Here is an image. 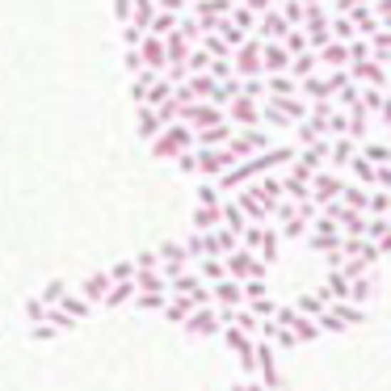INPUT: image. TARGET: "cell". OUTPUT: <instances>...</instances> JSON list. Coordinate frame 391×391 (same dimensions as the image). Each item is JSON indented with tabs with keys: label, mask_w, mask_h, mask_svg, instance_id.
Here are the masks:
<instances>
[{
	"label": "cell",
	"mask_w": 391,
	"mask_h": 391,
	"mask_svg": "<svg viewBox=\"0 0 391 391\" xmlns=\"http://www.w3.org/2000/svg\"><path fill=\"white\" fill-rule=\"evenodd\" d=\"M223 273H227L231 282H265L269 265H261V261L253 257V253L236 249V253H227V257H223Z\"/></svg>",
	"instance_id": "6da1fadb"
},
{
	"label": "cell",
	"mask_w": 391,
	"mask_h": 391,
	"mask_svg": "<svg viewBox=\"0 0 391 391\" xmlns=\"http://www.w3.org/2000/svg\"><path fill=\"white\" fill-rule=\"evenodd\" d=\"M147 147H152L156 160H173V156H181V152H189V127H185V122H169Z\"/></svg>",
	"instance_id": "7a4b0ae2"
},
{
	"label": "cell",
	"mask_w": 391,
	"mask_h": 391,
	"mask_svg": "<svg viewBox=\"0 0 391 391\" xmlns=\"http://www.w3.org/2000/svg\"><path fill=\"white\" fill-rule=\"evenodd\" d=\"M231 72H236V80H261V43L253 34L231 51Z\"/></svg>",
	"instance_id": "3957f363"
},
{
	"label": "cell",
	"mask_w": 391,
	"mask_h": 391,
	"mask_svg": "<svg viewBox=\"0 0 391 391\" xmlns=\"http://www.w3.org/2000/svg\"><path fill=\"white\" fill-rule=\"evenodd\" d=\"M341 185H345V177H341V173H328V169H320V173H311V181H307V198H311V207L320 211L324 202H337V194H341Z\"/></svg>",
	"instance_id": "277c9868"
},
{
	"label": "cell",
	"mask_w": 391,
	"mask_h": 391,
	"mask_svg": "<svg viewBox=\"0 0 391 391\" xmlns=\"http://www.w3.org/2000/svg\"><path fill=\"white\" fill-rule=\"evenodd\" d=\"M177 122H185L189 130H207V127H219L223 122V110L211 105V101H189V105H181Z\"/></svg>",
	"instance_id": "5b68a950"
},
{
	"label": "cell",
	"mask_w": 391,
	"mask_h": 391,
	"mask_svg": "<svg viewBox=\"0 0 391 391\" xmlns=\"http://www.w3.org/2000/svg\"><path fill=\"white\" fill-rule=\"evenodd\" d=\"M223 122L236 130H249V127H261V105L257 101H249V97H236V101H227L223 105Z\"/></svg>",
	"instance_id": "8992f818"
},
{
	"label": "cell",
	"mask_w": 391,
	"mask_h": 391,
	"mask_svg": "<svg viewBox=\"0 0 391 391\" xmlns=\"http://www.w3.org/2000/svg\"><path fill=\"white\" fill-rule=\"evenodd\" d=\"M135 55H139L143 72H156V76H165L169 59H165V43H160L156 34H143V38H139V46H135Z\"/></svg>",
	"instance_id": "52a82bcc"
},
{
	"label": "cell",
	"mask_w": 391,
	"mask_h": 391,
	"mask_svg": "<svg viewBox=\"0 0 391 391\" xmlns=\"http://www.w3.org/2000/svg\"><path fill=\"white\" fill-rule=\"evenodd\" d=\"M181 328H185L189 337H219V328H223V324H219L215 307H194V311L185 316V324H181Z\"/></svg>",
	"instance_id": "ba28073f"
},
{
	"label": "cell",
	"mask_w": 391,
	"mask_h": 391,
	"mask_svg": "<svg viewBox=\"0 0 391 391\" xmlns=\"http://www.w3.org/2000/svg\"><path fill=\"white\" fill-rule=\"evenodd\" d=\"M236 135V127L219 122V127H207V130H189V147L194 152H211V147H227V139Z\"/></svg>",
	"instance_id": "9c48e42d"
},
{
	"label": "cell",
	"mask_w": 391,
	"mask_h": 391,
	"mask_svg": "<svg viewBox=\"0 0 391 391\" xmlns=\"http://www.w3.org/2000/svg\"><path fill=\"white\" fill-rule=\"evenodd\" d=\"M231 202H236V211L249 219V223H257V227H265V223H269V207L261 202L249 185H244V189H236V198H231Z\"/></svg>",
	"instance_id": "30bf717a"
},
{
	"label": "cell",
	"mask_w": 391,
	"mask_h": 391,
	"mask_svg": "<svg viewBox=\"0 0 391 391\" xmlns=\"http://www.w3.org/2000/svg\"><path fill=\"white\" fill-rule=\"evenodd\" d=\"M345 72H349V80L362 85V88H387V68H379V63H370V59L349 63Z\"/></svg>",
	"instance_id": "8fae6325"
},
{
	"label": "cell",
	"mask_w": 391,
	"mask_h": 391,
	"mask_svg": "<svg viewBox=\"0 0 391 391\" xmlns=\"http://www.w3.org/2000/svg\"><path fill=\"white\" fill-rule=\"evenodd\" d=\"M105 291H110V273H105V269L88 273V278H80V282L72 286V295H76V299H85L88 307H97V303H101V295H105Z\"/></svg>",
	"instance_id": "7c38bea8"
},
{
	"label": "cell",
	"mask_w": 391,
	"mask_h": 391,
	"mask_svg": "<svg viewBox=\"0 0 391 391\" xmlns=\"http://www.w3.org/2000/svg\"><path fill=\"white\" fill-rule=\"evenodd\" d=\"M194 160H198V177H207V181H215L219 173H227L236 160L223 152V147H211V152H194Z\"/></svg>",
	"instance_id": "4fadbf2b"
},
{
	"label": "cell",
	"mask_w": 391,
	"mask_h": 391,
	"mask_svg": "<svg viewBox=\"0 0 391 391\" xmlns=\"http://www.w3.org/2000/svg\"><path fill=\"white\" fill-rule=\"evenodd\" d=\"M286 30H291V26L278 17V9H265L257 17V26H253V38H257V43H282Z\"/></svg>",
	"instance_id": "5bb4252c"
},
{
	"label": "cell",
	"mask_w": 391,
	"mask_h": 391,
	"mask_svg": "<svg viewBox=\"0 0 391 391\" xmlns=\"http://www.w3.org/2000/svg\"><path fill=\"white\" fill-rule=\"evenodd\" d=\"M353 152H358V143H353V139H345V135H341V139H328V160H324V169L345 177V165L353 160Z\"/></svg>",
	"instance_id": "9a60e30c"
},
{
	"label": "cell",
	"mask_w": 391,
	"mask_h": 391,
	"mask_svg": "<svg viewBox=\"0 0 391 391\" xmlns=\"http://www.w3.org/2000/svg\"><path fill=\"white\" fill-rule=\"evenodd\" d=\"M286 63H291V55L282 51V43H261V76H278V72H286Z\"/></svg>",
	"instance_id": "2e32d148"
},
{
	"label": "cell",
	"mask_w": 391,
	"mask_h": 391,
	"mask_svg": "<svg viewBox=\"0 0 391 391\" xmlns=\"http://www.w3.org/2000/svg\"><path fill=\"white\" fill-rule=\"evenodd\" d=\"M316 63H320V72H341V68H349V51L345 43H328L316 51Z\"/></svg>",
	"instance_id": "e0dca14e"
},
{
	"label": "cell",
	"mask_w": 391,
	"mask_h": 391,
	"mask_svg": "<svg viewBox=\"0 0 391 391\" xmlns=\"http://www.w3.org/2000/svg\"><path fill=\"white\" fill-rule=\"evenodd\" d=\"M152 253H156V265H173V269H189V253H185V244H181V240H165V244H156Z\"/></svg>",
	"instance_id": "ac0fdd59"
},
{
	"label": "cell",
	"mask_w": 391,
	"mask_h": 391,
	"mask_svg": "<svg viewBox=\"0 0 391 391\" xmlns=\"http://www.w3.org/2000/svg\"><path fill=\"white\" fill-rule=\"evenodd\" d=\"M207 291H211V303L215 307H244V299H240V282H231V278L211 282Z\"/></svg>",
	"instance_id": "d6986e66"
},
{
	"label": "cell",
	"mask_w": 391,
	"mask_h": 391,
	"mask_svg": "<svg viewBox=\"0 0 391 391\" xmlns=\"http://www.w3.org/2000/svg\"><path fill=\"white\" fill-rule=\"evenodd\" d=\"M328 316H333V324L345 333V328H353V324H362L366 320V307H358V303H328L324 307Z\"/></svg>",
	"instance_id": "ffe728a7"
},
{
	"label": "cell",
	"mask_w": 391,
	"mask_h": 391,
	"mask_svg": "<svg viewBox=\"0 0 391 391\" xmlns=\"http://www.w3.org/2000/svg\"><path fill=\"white\" fill-rule=\"evenodd\" d=\"M345 17L353 21V34H358V38H370V34H379V17L370 13V4H353Z\"/></svg>",
	"instance_id": "44dd1931"
},
{
	"label": "cell",
	"mask_w": 391,
	"mask_h": 391,
	"mask_svg": "<svg viewBox=\"0 0 391 391\" xmlns=\"http://www.w3.org/2000/svg\"><path fill=\"white\" fill-rule=\"evenodd\" d=\"M278 253H282L278 227H273V223H265V227H261V244H257V253H253V257H257L261 265H273V261H278Z\"/></svg>",
	"instance_id": "7402d4cb"
},
{
	"label": "cell",
	"mask_w": 391,
	"mask_h": 391,
	"mask_svg": "<svg viewBox=\"0 0 391 391\" xmlns=\"http://www.w3.org/2000/svg\"><path fill=\"white\" fill-rule=\"evenodd\" d=\"M358 156H362L366 165H375V169H387V160H391V143H387V139H366V143L358 147Z\"/></svg>",
	"instance_id": "603a6c76"
},
{
	"label": "cell",
	"mask_w": 391,
	"mask_h": 391,
	"mask_svg": "<svg viewBox=\"0 0 391 391\" xmlns=\"http://www.w3.org/2000/svg\"><path fill=\"white\" fill-rule=\"evenodd\" d=\"M337 202L349 207V211H362V215H366V207H370V189H362V185L345 181V185H341V194H337Z\"/></svg>",
	"instance_id": "cb8c5ba5"
},
{
	"label": "cell",
	"mask_w": 391,
	"mask_h": 391,
	"mask_svg": "<svg viewBox=\"0 0 391 391\" xmlns=\"http://www.w3.org/2000/svg\"><path fill=\"white\" fill-rule=\"evenodd\" d=\"M130 299H135V282H110V291L101 295V303L97 307H110V311H114V307L130 303Z\"/></svg>",
	"instance_id": "d4e9b609"
},
{
	"label": "cell",
	"mask_w": 391,
	"mask_h": 391,
	"mask_svg": "<svg viewBox=\"0 0 391 391\" xmlns=\"http://www.w3.org/2000/svg\"><path fill=\"white\" fill-rule=\"evenodd\" d=\"M311 72H320V63H316V51H303V55H291V63H286V76L291 80H303Z\"/></svg>",
	"instance_id": "484cf974"
},
{
	"label": "cell",
	"mask_w": 391,
	"mask_h": 391,
	"mask_svg": "<svg viewBox=\"0 0 391 391\" xmlns=\"http://www.w3.org/2000/svg\"><path fill=\"white\" fill-rule=\"evenodd\" d=\"M366 43H370V63L387 68V63H391V30H379V34H370Z\"/></svg>",
	"instance_id": "4316f807"
},
{
	"label": "cell",
	"mask_w": 391,
	"mask_h": 391,
	"mask_svg": "<svg viewBox=\"0 0 391 391\" xmlns=\"http://www.w3.org/2000/svg\"><path fill=\"white\" fill-rule=\"evenodd\" d=\"M261 85H265L269 97H295V93H299V80H291L286 72H278V76H261Z\"/></svg>",
	"instance_id": "83f0119b"
},
{
	"label": "cell",
	"mask_w": 391,
	"mask_h": 391,
	"mask_svg": "<svg viewBox=\"0 0 391 391\" xmlns=\"http://www.w3.org/2000/svg\"><path fill=\"white\" fill-rule=\"evenodd\" d=\"M223 202V198H219ZM219 202L215 207H198L194 215H189V231H211V227H219Z\"/></svg>",
	"instance_id": "f1b7e54d"
},
{
	"label": "cell",
	"mask_w": 391,
	"mask_h": 391,
	"mask_svg": "<svg viewBox=\"0 0 391 391\" xmlns=\"http://www.w3.org/2000/svg\"><path fill=\"white\" fill-rule=\"evenodd\" d=\"M130 303L139 307V311H165V307H169V295H165V291H135Z\"/></svg>",
	"instance_id": "f546056e"
},
{
	"label": "cell",
	"mask_w": 391,
	"mask_h": 391,
	"mask_svg": "<svg viewBox=\"0 0 391 391\" xmlns=\"http://www.w3.org/2000/svg\"><path fill=\"white\" fill-rule=\"evenodd\" d=\"M160 130H165V122L156 118V110H147V105H139V139H147V143H152V139H156Z\"/></svg>",
	"instance_id": "4dcf8cb0"
},
{
	"label": "cell",
	"mask_w": 391,
	"mask_h": 391,
	"mask_svg": "<svg viewBox=\"0 0 391 391\" xmlns=\"http://www.w3.org/2000/svg\"><path fill=\"white\" fill-rule=\"evenodd\" d=\"M370 295H375V278H370V273H362V278H353V282H349V303L366 307Z\"/></svg>",
	"instance_id": "1f68e13d"
},
{
	"label": "cell",
	"mask_w": 391,
	"mask_h": 391,
	"mask_svg": "<svg viewBox=\"0 0 391 391\" xmlns=\"http://www.w3.org/2000/svg\"><path fill=\"white\" fill-rule=\"evenodd\" d=\"M68 291H72V286H68V282H59V278H55V282H46L43 291H38V295H34V303H38V307H55V303H59V299H63V295H68Z\"/></svg>",
	"instance_id": "d6a6232c"
},
{
	"label": "cell",
	"mask_w": 391,
	"mask_h": 391,
	"mask_svg": "<svg viewBox=\"0 0 391 391\" xmlns=\"http://www.w3.org/2000/svg\"><path fill=\"white\" fill-rule=\"evenodd\" d=\"M59 311H63V316H72V320H76V324H80V320H85V316H93V307L85 303V299H76V295H72V291H68V295H63V299H59Z\"/></svg>",
	"instance_id": "836d02e7"
},
{
	"label": "cell",
	"mask_w": 391,
	"mask_h": 391,
	"mask_svg": "<svg viewBox=\"0 0 391 391\" xmlns=\"http://www.w3.org/2000/svg\"><path fill=\"white\" fill-rule=\"evenodd\" d=\"M328 38H333V43H353V38H358V34H353V21L328 13Z\"/></svg>",
	"instance_id": "e575fe53"
},
{
	"label": "cell",
	"mask_w": 391,
	"mask_h": 391,
	"mask_svg": "<svg viewBox=\"0 0 391 391\" xmlns=\"http://www.w3.org/2000/svg\"><path fill=\"white\" fill-rule=\"evenodd\" d=\"M135 291H165V278H160V269H135Z\"/></svg>",
	"instance_id": "d590c367"
},
{
	"label": "cell",
	"mask_w": 391,
	"mask_h": 391,
	"mask_svg": "<svg viewBox=\"0 0 391 391\" xmlns=\"http://www.w3.org/2000/svg\"><path fill=\"white\" fill-rule=\"evenodd\" d=\"M291 337H295L299 345H307V341H316V337H324V333L316 328V320H307V316H299V320L291 324Z\"/></svg>",
	"instance_id": "8d00e7d4"
},
{
	"label": "cell",
	"mask_w": 391,
	"mask_h": 391,
	"mask_svg": "<svg viewBox=\"0 0 391 391\" xmlns=\"http://www.w3.org/2000/svg\"><path fill=\"white\" fill-rule=\"evenodd\" d=\"M207 76H211L215 85H223V80H236V72H231V55H219V59H211Z\"/></svg>",
	"instance_id": "74e56055"
},
{
	"label": "cell",
	"mask_w": 391,
	"mask_h": 391,
	"mask_svg": "<svg viewBox=\"0 0 391 391\" xmlns=\"http://www.w3.org/2000/svg\"><path fill=\"white\" fill-rule=\"evenodd\" d=\"M366 215H370V219H387L391 215L387 189H370V207H366Z\"/></svg>",
	"instance_id": "f35d334b"
},
{
	"label": "cell",
	"mask_w": 391,
	"mask_h": 391,
	"mask_svg": "<svg viewBox=\"0 0 391 391\" xmlns=\"http://www.w3.org/2000/svg\"><path fill=\"white\" fill-rule=\"evenodd\" d=\"M307 236V223L299 215L295 219H282V223H278V240H303Z\"/></svg>",
	"instance_id": "ab89813d"
},
{
	"label": "cell",
	"mask_w": 391,
	"mask_h": 391,
	"mask_svg": "<svg viewBox=\"0 0 391 391\" xmlns=\"http://www.w3.org/2000/svg\"><path fill=\"white\" fill-rule=\"evenodd\" d=\"M291 307H295L299 316H307V320H316V316L324 311V303H320V295H316V291H311V295H299V299H295Z\"/></svg>",
	"instance_id": "60d3db41"
},
{
	"label": "cell",
	"mask_w": 391,
	"mask_h": 391,
	"mask_svg": "<svg viewBox=\"0 0 391 391\" xmlns=\"http://www.w3.org/2000/svg\"><path fill=\"white\" fill-rule=\"evenodd\" d=\"M227 21H231L236 30H244V34H253V26H257V17H253V13H249L244 4H236V9L227 13Z\"/></svg>",
	"instance_id": "b9f144b4"
},
{
	"label": "cell",
	"mask_w": 391,
	"mask_h": 391,
	"mask_svg": "<svg viewBox=\"0 0 391 391\" xmlns=\"http://www.w3.org/2000/svg\"><path fill=\"white\" fill-rule=\"evenodd\" d=\"M173 30H177L173 13H156V17H152V26H147V34H156V38H165V34H173Z\"/></svg>",
	"instance_id": "7bdbcfd3"
},
{
	"label": "cell",
	"mask_w": 391,
	"mask_h": 391,
	"mask_svg": "<svg viewBox=\"0 0 391 391\" xmlns=\"http://www.w3.org/2000/svg\"><path fill=\"white\" fill-rule=\"evenodd\" d=\"M219 38H223V46H227V51H236V46L249 38V34H244V30H236L231 21H223V26H219Z\"/></svg>",
	"instance_id": "ee69618b"
},
{
	"label": "cell",
	"mask_w": 391,
	"mask_h": 391,
	"mask_svg": "<svg viewBox=\"0 0 391 391\" xmlns=\"http://www.w3.org/2000/svg\"><path fill=\"white\" fill-rule=\"evenodd\" d=\"M198 51H207L211 59H219V55H231V51L223 46V38H219V34H202V38H198Z\"/></svg>",
	"instance_id": "f6af8a7d"
},
{
	"label": "cell",
	"mask_w": 391,
	"mask_h": 391,
	"mask_svg": "<svg viewBox=\"0 0 391 391\" xmlns=\"http://www.w3.org/2000/svg\"><path fill=\"white\" fill-rule=\"evenodd\" d=\"M278 17H282L286 26H299V21H303V4H295V0H282V4H278Z\"/></svg>",
	"instance_id": "bcb514c9"
},
{
	"label": "cell",
	"mask_w": 391,
	"mask_h": 391,
	"mask_svg": "<svg viewBox=\"0 0 391 391\" xmlns=\"http://www.w3.org/2000/svg\"><path fill=\"white\" fill-rule=\"evenodd\" d=\"M249 307V311H253V316H257V320H269V316H273V311H278V303H273V299H269V295H261V299H253V303H244Z\"/></svg>",
	"instance_id": "7dc6e473"
},
{
	"label": "cell",
	"mask_w": 391,
	"mask_h": 391,
	"mask_svg": "<svg viewBox=\"0 0 391 391\" xmlns=\"http://www.w3.org/2000/svg\"><path fill=\"white\" fill-rule=\"evenodd\" d=\"M105 273H110V282H130V278H135V265H130V261H114Z\"/></svg>",
	"instance_id": "c3c4849f"
},
{
	"label": "cell",
	"mask_w": 391,
	"mask_h": 391,
	"mask_svg": "<svg viewBox=\"0 0 391 391\" xmlns=\"http://www.w3.org/2000/svg\"><path fill=\"white\" fill-rule=\"evenodd\" d=\"M370 13L379 17V30H391V0H370Z\"/></svg>",
	"instance_id": "681fc988"
},
{
	"label": "cell",
	"mask_w": 391,
	"mask_h": 391,
	"mask_svg": "<svg viewBox=\"0 0 391 391\" xmlns=\"http://www.w3.org/2000/svg\"><path fill=\"white\" fill-rule=\"evenodd\" d=\"M345 51H349V63L370 59V43H366V38H353V43H345Z\"/></svg>",
	"instance_id": "f907efd6"
},
{
	"label": "cell",
	"mask_w": 391,
	"mask_h": 391,
	"mask_svg": "<svg viewBox=\"0 0 391 391\" xmlns=\"http://www.w3.org/2000/svg\"><path fill=\"white\" fill-rule=\"evenodd\" d=\"M219 198H223V194L215 189V181H202V185H198V207H215Z\"/></svg>",
	"instance_id": "816d5d0a"
},
{
	"label": "cell",
	"mask_w": 391,
	"mask_h": 391,
	"mask_svg": "<svg viewBox=\"0 0 391 391\" xmlns=\"http://www.w3.org/2000/svg\"><path fill=\"white\" fill-rule=\"evenodd\" d=\"M177 114H181V105H177L173 97H169V101H160V105H156V118H160V122H165V127H169V122H177Z\"/></svg>",
	"instance_id": "f5cc1de1"
},
{
	"label": "cell",
	"mask_w": 391,
	"mask_h": 391,
	"mask_svg": "<svg viewBox=\"0 0 391 391\" xmlns=\"http://www.w3.org/2000/svg\"><path fill=\"white\" fill-rule=\"evenodd\" d=\"M173 165L181 169V173L198 177V160H194V147H189V152H181V156H173Z\"/></svg>",
	"instance_id": "db71d44e"
},
{
	"label": "cell",
	"mask_w": 391,
	"mask_h": 391,
	"mask_svg": "<svg viewBox=\"0 0 391 391\" xmlns=\"http://www.w3.org/2000/svg\"><path fill=\"white\" fill-rule=\"evenodd\" d=\"M156 13H173V17H185V0H152Z\"/></svg>",
	"instance_id": "11a10c76"
},
{
	"label": "cell",
	"mask_w": 391,
	"mask_h": 391,
	"mask_svg": "<svg viewBox=\"0 0 391 391\" xmlns=\"http://www.w3.org/2000/svg\"><path fill=\"white\" fill-rule=\"evenodd\" d=\"M240 97H249V101H261V97H265V85H261V80H240Z\"/></svg>",
	"instance_id": "9f6ffc18"
},
{
	"label": "cell",
	"mask_w": 391,
	"mask_h": 391,
	"mask_svg": "<svg viewBox=\"0 0 391 391\" xmlns=\"http://www.w3.org/2000/svg\"><path fill=\"white\" fill-rule=\"evenodd\" d=\"M139 38H143V30H139V26H122V46H127V51H135Z\"/></svg>",
	"instance_id": "6f0895ef"
},
{
	"label": "cell",
	"mask_w": 391,
	"mask_h": 391,
	"mask_svg": "<svg viewBox=\"0 0 391 391\" xmlns=\"http://www.w3.org/2000/svg\"><path fill=\"white\" fill-rule=\"evenodd\" d=\"M114 21L118 26H130V0H114Z\"/></svg>",
	"instance_id": "680465c9"
},
{
	"label": "cell",
	"mask_w": 391,
	"mask_h": 391,
	"mask_svg": "<svg viewBox=\"0 0 391 391\" xmlns=\"http://www.w3.org/2000/svg\"><path fill=\"white\" fill-rule=\"evenodd\" d=\"M122 63H127L130 76H139V72H143V63H139V55H135V51H122Z\"/></svg>",
	"instance_id": "91938a15"
},
{
	"label": "cell",
	"mask_w": 391,
	"mask_h": 391,
	"mask_svg": "<svg viewBox=\"0 0 391 391\" xmlns=\"http://www.w3.org/2000/svg\"><path fill=\"white\" fill-rule=\"evenodd\" d=\"M130 265H135V269H156V253H139Z\"/></svg>",
	"instance_id": "94428289"
},
{
	"label": "cell",
	"mask_w": 391,
	"mask_h": 391,
	"mask_svg": "<svg viewBox=\"0 0 391 391\" xmlns=\"http://www.w3.org/2000/svg\"><path fill=\"white\" fill-rule=\"evenodd\" d=\"M295 4H303V9H311V4H324V0H295Z\"/></svg>",
	"instance_id": "6125c7cd"
},
{
	"label": "cell",
	"mask_w": 391,
	"mask_h": 391,
	"mask_svg": "<svg viewBox=\"0 0 391 391\" xmlns=\"http://www.w3.org/2000/svg\"><path fill=\"white\" fill-rule=\"evenodd\" d=\"M278 4H282V0H269V9H278Z\"/></svg>",
	"instance_id": "be15d7a7"
},
{
	"label": "cell",
	"mask_w": 391,
	"mask_h": 391,
	"mask_svg": "<svg viewBox=\"0 0 391 391\" xmlns=\"http://www.w3.org/2000/svg\"><path fill=\"white\" fill-rule=\"evenodd\" d=\"M324 4H328V0H324Z\"/></svg>",
	"instance_id": "e7e4bbea"
}]
</instances>
